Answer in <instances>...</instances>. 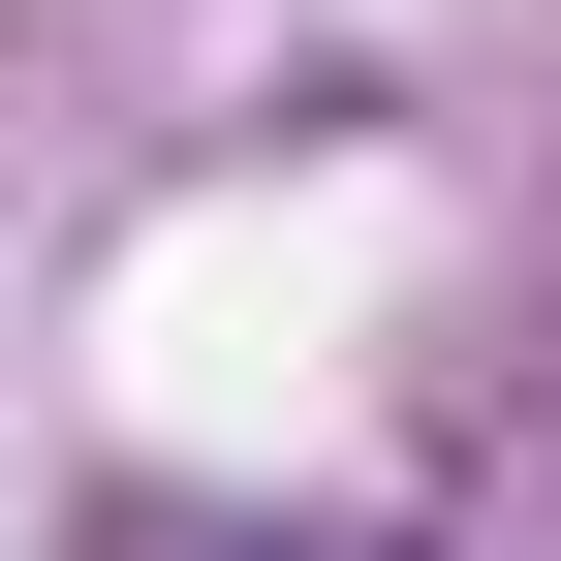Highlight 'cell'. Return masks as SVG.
Instances as JSON below:
<instances>
[{"mask_svg": "<svg viewBox=\"0 0 561 561\" xmlns=\"http://www.w3.org/2000/svg\"><path fill=\"white\" fill-rule=\"evenodd\" d=\"M94 561H343V530H250V500H94Z\"/></svg>", "mask_w": 561, "mask_h": 561, "instance_id": "1", "label": "cell"}]
</instances>
